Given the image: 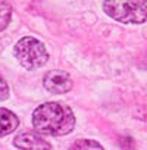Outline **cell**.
<instances>
[{"label": "cell", "instance_id": "9c48e42d", "mask_svg": "<svg viewBox=\"0 0 147 150\" xmlns=\"http://www.w3.org/2000/svg\"><path fill=\"white\" fill-rule=\"evenodd\" d=\"M8 97H9V87L0 75V100H6Z\"/></svg>", "mask_w": 147, "mask_h": 150}, {"label": "cell", "instance_id": "52a82bcc", "mask_svg": "<svg viewBox=\"0 0 147 150\" xmlns=\"http://www.w3.org/2000/svg\"><path fill=\"white\" fill-rule=\"evenodd\" d=\"M12 16V6L8 2H0V31H3L11 21Z\"/></svg>", "mask_w": 147, "mask_h": 150}, {"label": "cell", "instance_id": "6da1fadb", "mask_svg": "<svg viewBox=\"0 0 147 150\" xmlns=\"http://www.w3.org/2000/svg\"><path fill=\"white\" fill-rule=\"evenodd\" d=\"M33 125L40 134L65 135L75 127V116L69 106L57 102H47L34 110Z\"/></svg>", "mask_w": 147, "mask_h": 150}, {"label": "cell", "instance_id": "8992f818", "mask_svg": "<svg viewBox=\"0 0 147 150\" xmlns=\"http://www.w3.org/2000/svg\"><path fill=\"white\" fill-rule=\"evenodd\" d=\"M19 125L18 116L9 109L0 108V137L13 132Z\"/></svg>", "mask_w": 147, "mask_h": 150}, {"label": "cell", "instance_id": "5b68a950", "mask_svg": "<svg viewBox=\"0 0 147 150\" xmlns=\"http://www.w3.org/2000/svg\"><path fill=\"white\" fill-rule=\"evenodd\" d=\"M15 147L21 150H50V143L35 132H22L13 140Z\"/></svg>", "mask_w": 147, "mask_h": 150}, {"label": "cell", "instance_id": "ba28073f", "mask_svg": "<svg viewBox=\"0 0 147 150\" xmlns=\"http://www.w3.org/2000/svg\"><path fill=\"white\" fill-rule=\"evenodd\" d=\"M68 150H105V149L94 140H78Z\"/></svg>", "mask_w": 147, "mask_h": 150}, {"label": "cell", "instance_id": "7a4b0ae2", "mask_svg": "<svg viewBox=\"0 0 147 150\" xmlns=\"http://www.w3.org/2000/svg\"><path fill=\"white\" fill-rule=\"evenodd\" d=\"M13 53L18 59V62L25 69H37L46 65L49 59V53L46 50V46L34 38V37H24L21 38L13 49Z\"/></svg>", "mask_w": 147, "mask_h": 150}, {"label": "cell", "instance_id": "277c9868", "mask_svg": "<svg viewBox=\"0 0 147 150\" xmlns=\"http://www.w3.org/2000/svg\"><path fill=\"white\" fill-rule=\"evenodd\" d=\"M44 88L53 94H63L72 88V80L69 74L60 69H53L46 74L44 77Z\"/></svg>", "mask_w": 147, "mask_h": 150}, {"label": "cell", "instance_id": "3957f363", "mask_svg": "<svg viewBox=\"0 0 147 150\" xmlns=\"http://www.w3.org/2000/svg\"><path fill=\"white\" fill-rule=\"evenodd\" d=\"M105 12L122 24H143L147 21V2H105Z\"/></svg>", "mask_w": 147, "mask_h": 150}]
</instances>
